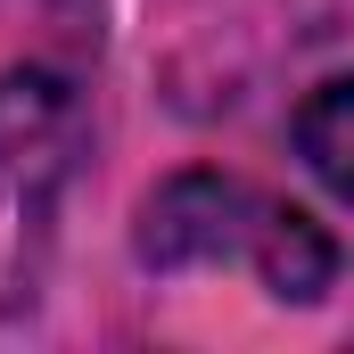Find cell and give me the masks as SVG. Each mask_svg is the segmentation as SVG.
I'll list each match as a JSON object with an SVG mask.
<instances>
[{"label":"cell","instance_id":"obj_2","mask_svg":"<svg viewBox=\"0 0 354 354\" xmlns=\"http://www.w3.org/2000/svg\"><path fill=\"white\" fill-rule=\"evenodd\" d=\"M248 248H256V264H264V280L280 288V297H322V288L338 280L330 231H322L313 214H297V206H256Z\"/></svg>","mask_w":354,"mask_h":354},{"label":"cell","instance_id":"obj_1","mask_svg":"<svg viewBox=\"0 0 354 354\" xmlns=\"http://www.w3.org/2000/svg\"><path fill=\"white\" fill-rule=\"evenodd\" d=\"M239 214H256L239 181L181 174V181H165V189L149 198L140 256H149V264H206V256H231V248H248V231H256V223H239Z\"/></svg>","mask_w":354,"mask_h":354},{"label":"cell","instance_id":"obj_3","mask_svg":"<svg viewBox=\"0 0 354 354\" xmlns=\"http://www.w3.org/2000/svg\"><path fill=\"white\" fill-rule=\"evenodd\" d=\"M288 132H297L305 165L322 174V189L346 198V189H354V165H346V157H354V83H322V91H313V107H297Z\"/></svg>","mask_w":354,"mask_h":354}]
</instances>
